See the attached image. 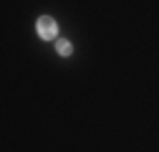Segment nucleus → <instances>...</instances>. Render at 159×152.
<instances>
[{
	"mask_svg": "<svg viewBox=\"0 0 159 152\" xmlns=\"http://www.w3.org/2000/svg\"><path fill=\"white\" fill-rule=\"evenodd\" d=\"M56 31H58V26H56V21H53V18L43 15L41 21H38V33H41V38H46V41L56 38Z\"/></svg>",
	"mask_w": 159,
	"mask_h": 152,
	"instance_id": "1",
	"label": "nucleus"
},
{
	"mask_svg": "<svg viewBox=\"0 0 159 152\" xmlns=\"http://www.w3.org/2000/svg\"><path fill=\"white\" fill-rule=\"evenodd\" d=\"M56 48H58V53H61V56H68V53H71V43H68V41H58Z\"/></svg>",
	"mask_w": 159,
	"mask_h": 152,
	"instance_id": "2",
	"label": "nucleus"
}]
</instances>
